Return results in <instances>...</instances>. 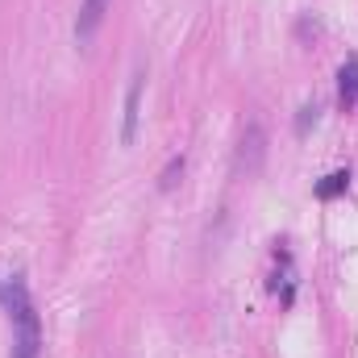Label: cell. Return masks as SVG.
<instances>
[{"label":"cell","mask_w":358,"mask_h":358,"mask_svg":"<svg viewBox=\"0 0 358 358\" xmlns=\"http://www.w3.org/2000/svg\"><path fill=\"white\" fill-rule=\"evenodd\" d=\"M0 300L8 304V317H13V358H38L42 355V321H38L25 279L13 275L8 283H0Z\"/></svg>","instance_id":"6da1fadb"},{"label":"cell","mask_w":358,"mask_h":358,"mask_svg":"<svg viewBox=\"0 0 358 358\" xmlns=\"http://www.w3.org/2000/svg\"><path fill=\"white\" fill-rule=\"evenodd\" d=\"M142 88H146V71L138 67L129 76V88H125V117H121V142L134 146L138 138V121H142Z\"/></svg>","instance_id":"7a4b0ae2"},{"label":"cell","mask_w":358,"mask_h":358,"mask_svg":"<svg viewBox=\"0 0 358 358\" xmlns=\"http://www.w3.org/2000/svg\"><path fill=\"white\" fill-rule=\"evenodd\" d=\"M263 150H267V134H263L259 121H250L246 134H242V150H238V163L246 167V176H255L263 167Z\"/></svg>","instance_id":"3957f363"},{"label":"cell","mask_w":358,"mask_h":358,"mask_svg":"<svg viewBox=\"0 0 358 358\" xmlns=\"http://www.w3.org/2000/svg\"><path fill=\"white\" fill-rule=\"evenodd\" d=\"M104 13H108V0H80V13H76V42L80 46H88L92 38H96Z\"/></svg>","instance_id":"277c9868"},{"label":"cell","mask_w":358,"mask_h":358,"mask_svg":"<svg viewBox=\"0 0 358 358\" xmlns=\"http://www.w3.org/2000/svg\"><path fill=\"white\" fill-rule=\"evenodd\" d=\"M338 104L342 108H355L358 104V59L355 55L338 67Z\"/></svg>","instance_id":"5b68a950"},{"label":"cell","mask_w":358,"mask_h":358,"mask_svg":"<svg viewBox=\"0 0 358 358\" xmlns=\"http://www.w3.org/2000/svg\"><path fill=\"white\" fill-rule=\"evenodd\" d=\"M346 183H350V171H329V176L317 183V196H321V200H334V196L346 192Z\"/></svg>","instance_id":"8992f818"},{"label":"cell","mask_w":358,"mask_h":358,"mask_svg":"<svg viewBox=\"0 0 358 358\" xmlns=\"http://www.w3.org/2000/svg\"><path fill=\"white\" fill-rule=\"evenodd\" d=\"M321 121V104L317 100H308V104H300V113H296V134L300 138H308V129Z\"/></svg>","instance_id":"52a82bcc"},{"label":"cell","mask_w":358,"mask_h":358,"mask_svg":"<svg viewBox=\"0 0 358 358\" xmlns=\"http://www.w3.org/2000/svg\"><path fill=\"white\" fill-rule=\"evenodd\" d=\"M183 176V155H171L167 159V167H163V176H159V192H171Z\"/></svg>","instance_id":"ba28073f"}]
</instances>
